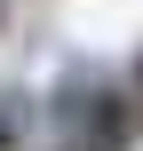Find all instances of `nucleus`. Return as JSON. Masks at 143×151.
Wrapping results in <instances>:
<instances>
[{
    "instance_id": "f257e3e1",
    "label": "nucleus",
    "mask_w": 143,
    "mask_h": 151,
    "mask_svg": "<svg viewBox=\"0 0 143 151\" xmlns=\"http://www.w3.org/2000/svg\"><path fill=\"white\" fill-rule=\"evenodd\" d=\"M127 143H135V96H127V88H103L96 111H88L80 151H127Z\"/></svg>"
},
{
    "instance_id": "f03ea898",
    "label": "nucleus",
    "mask_w": 143,
    "mask_h": 151,
    "mask_svg": "<svg viewBox=\"0 0 143 151\" xmlns=\"http://www.w3.org/2000/svg\"><path fill=\"white\" fill-rule=\"evenodd\" d=\"M96 96H103V80H88V72L56 80V96H48V127H56L72 151H80V135H88V111H96Z\"/></svg>"
},
{
    "instance_id": "7ed1b4c3",
    "label": "nucleus",
    "mask_w": 143,
    "mask_h": 151,
    "mask_svg": "<svg viewBox=\"0 0 143 151\" xmlns=\"http://www.w3.org/2000/svg\"><path fill=\"white\" fill-rule=\"evenodd\" d=\"M24 127H32V96H0V151L24 143Z\"/></svg>"
},
{
    "instance_id": "20e7f679",
    "label": "nucleus",
    "mask_w": 143,
    "mask_h": 151,
    "mask_svg": "<svg viewBox=\"0 0 143 151\" xmlns=\"http://www.w3.org/2000/svg\"><path fill=\"white\" fill-rule=\"evenodd\" d=\"M127 96H135V111H143V56H135V88H127Z\"/></svg>"
},
{
    "instance_id": "39448f33",
    "label": "nucleus",
    "mask_w": 143,
    "mask_h": 151,
    "mask_svg": "<svg viewBox=\"0 0 143 151\" xmlns=\"http://www.w3.org/2000/svg\"><path fill=\"white\" fill-rule=\"evenodd\" d=\"M0 24H8V0H0Z\"/></svg>"
}]
</instances>
